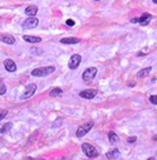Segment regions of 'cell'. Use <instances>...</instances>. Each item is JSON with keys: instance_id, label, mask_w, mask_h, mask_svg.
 <instances>
[{"instance_id": "obj_11", "label": "cell", "mask_w": 157, "mask_h": 160, "mask_svg": "<svg viewBox=\"0 0 157 160\" xmlns=\"http://www.w3.org/2000/svg\"><path fill=\"white\" fill-rule=\"evenodd\" d=\"M119 149L118 148H113V149H111L110 152H108L106 154H105V156L109 159V160H115V159H117L118 156H119Z\"/></svg>"}, {"instance_id": "obj_20", "label": "cell", "mask_w": 157, "mask_h": 160, "mask_svg": "<svg viewBox=\"0 0 157 160\" xmlns=\"http://www.w3.org/2000/svg\"><path fill=\"white\" fill-rule=\"evenodd\" d=\"M149 100H150V103H151V104L157 105V96H150Z\"/></svg>"}, {"instance_id": "obj_3", "label": "cell", "mask_w": 157, "mask_h": 160, "mask_svg": "<svg viewBox=\"0 0 157 160\" xmlns=\"http://www.w3.org/2000/svg\"><path fill=\"white\" fill-rule=\"evenodd\" d=\"M93 127V122L92 121H88V122H85V124H83L82 126H79L78 127V130H77V132H76V135L78 137V138H82V137H84L88 132H90V130Z\"/></svg>"}, {"instance_id": "obj_22", "label": "cell", "mask_w": 157, "mask_h": 160, "mask_svg": "<svg viewBox=\"0 0 157 160\" xmlns=\"http://www.w3.org/2000/svg\"><path fill=\"white\" fill-rule=\"evenodd\" d=\"M5 93H6V86L4 84H1V85H0V96H3Z\"/></svg>"}, {"instance_id": "obj_18", "label": "cell", "mask_w": 157, "mask_h": 160, "mask_svg": "<svg viewBox=\"0 0 157 160\" xmlns=\"http://www.w3.org/2000/svg\"><path fill=\"white\" fill-rule=\"evenodd\" d=\"M150 72H151V67L143 68V69H141V71L138 72V76H139V78H144V76H146V75H148Z\"/></svg>"}, {"instance_id": "obj_4", "label": "cell", "mask_w": 157, "mask_h": 160, "mask_svg": "<svg viewBox=\"0 0 157 160\" xmlns=\"http://www.w3.org/2000/svg\"><path fill=\"white\" fill-rule=\"evenodd\" d=\"M151 19H152V16H151V14H149V13H143L139 18H133V19H131V23H138V24H141L142 26H146V25L151 21Z\"/></svg>"}, {"instance_id": "obj_16", "label": "cell", "mask_w": 157, "mask_h": 160, "mask_svg": "<svg viewBox=\"0 0 157 160\" xmlns=\"http://www.w3.org/2000/svg\"><path fill=\"white\" fill-rule=\"evenodd\" d=\"M109 141H110V144H112V145H115V144H117L118 141H119V137L115 133V132H109Z\"/></svg>"}, {"instance_id": "obj_17", "label": "cell", "mask_w": 157, "mask_h": 160, "mask_svg": "<svg viewBox=\"0 0 157 160\" xmlns=\"http://www.w3.org/2000/svg\"><path fill=\"white\" fill-rule=\"evenodd\" d=\"M49 94H50V97H59L60 94H63V90L59 87H54L49 92Z\"/></svg>"}, {"instance_id": "obj_2", "label": "cell", "mask_w": 157, "mask_h": 160, "mask_svg": "<svg viewBox=\"0 0 157 160\" xmlns=\"http://www.w3.org/2000/svg\"><path fill=\"white\" fill-rule=\"evenodd\" d=\"M82 149L84 152V154L88 156V158H97L99 155V152L97 151V148L95 146H92L91 144H88V142H84L82 145Z\"/></svg>"}, {"instance_id": "obj_25", "label": "cell", "mask_w": 157, "mask_h": 160, "mask_svg": "<svg viewBox=\"0 0 157 160\" xmlns=\"http://www.w3.org/2000/svg\"><path fill=\"white\" fill-rule=\"evenodd\" d=\"M31 53H34V54H41V53H43V51H41V50H39V51H36V50H31Z\"/></svg>"}, {"instance_id": "obj_26", "label": "cell", "mask_w": 157, "mask_h": 160, "mask_svg": "<svg viewBox=\"0 0 157 160\" xmlns=\"http://www.w3.org/2000/svg\"><path fill=\"white\" fill-rule=\"evenodd\" d=\"M148 160H156V158H149Z\"/></svg>"}, {"instance_id": "obj_15", "label": "cell", "mask_w": 157, "mask_h": 160, "mask_svg": "<svg viewBox=\"0 0 157 160\" xmlns=\"http://www.w3.org/2000/svg\"><path fill=\"white\" fill-rule=\"evenodd\" d=\"M81 41V39H78V38H63L60 39V42L61 44H70V45H74V44H78Z\"/></svg>"}, {"instance_id": "obj_9", "label": "cell", "mask_w": 157, "mask_h": 160, "mask_svg": "<svg viewBox=\"0 0 157 160\" xmlns=\"http://www.w3.org/2000/svg\"><path fill=\"white\" fill-rule=\"evenodd\" d=\"M79 96L84 99H93L97 96V91L96 90H84L79 93Z\"/></svg>"}, {"instance_id": "obj_7", "label": "cell", "mask_w": 157, "mask_h": 160, "mask_svg": "<svg viewBox=\"0 0 157 160\" xmlns=\"http://www.w3.org/2000/svg\"><path fill=\"white\" fill-rule=\"evenodd\" d=\"M36 91H37V85L36 84H30V85L26 86V88H25V91H24V93H23V96L20 98L21 99H29L36 93Z\"/></svg>"}, {"instance_id": "obj_24", "label": "cell", "mask_w": 157, "mask_h": 160, "mask_svg": "<svg viewBox=\"0 0 157 160\" xmlns=\"http://www.w3.org/2000/svg\"><path fill=\"white\" fill-rule=\"evenodd\" d=\"M66 25H67V26H74V21L69 19V20H66Z\"/></svg>"}, {"instance_id": "obj_1", "label": "cell", "mask_w": 157, "mask_h": 160, "mask_svg": "<svg viewBox=\"0 0 157 160\" xmlns=\"http://www.w3.org/2000/svg\"><path fill=\"white\" fill-rule=\"evenodd\" d=\"M56 71V67L54 66H45V67H39V68H34L31 74L33 76H46L51 73H53Z\"/></svg>"}, {"instance_id": "obj_21", "label": "cell", "mask_w": 157, "mask_h": 160, "mask_svg": "<svg viewBox=\"0 0 157 160\" xmlns=\"http://www.w3.org/2000/svg\"><path fill=\"white\" fill-rule=\"evenodd\" d=\"M6 115H7V111L6 110H0V120H3Z\"/></svg>"}, {"instance_id": "obj_23", "label": "cell", "mask_w": 157, "mask_h": 160, "mask_svg": "<svg viewBox=\"0 0 157 160\" xmlns=\"http://www.w3.org/2000/svg\"><path fill=\"white\" fill-rule=\"evenodd\" d=\"M136 140H137L136 137H130V138H128V142H129V144H133Z\"/></svg>"}, {"instance_id": "obj_5", "label": "cell", "mask_w": 157, "mask_h": 160, "mask_svg": "<svg viewBox=\"0 0 157 160\" xmlns=\"http://www.w3.org/2000/svg\"><path fill=\"white\" fill-rule=\"evenodd\" d=\"M82 62V55L79 54H72V57L69 60V67L71 69H76Z\"/></svg>"}, {"instance_id": "obj_12", "label": "cell", "mask_w": 157, "mask_h": 160, "mask_svg": "<svg viewBox=\"0 0 157 160\" xmlns=\"http://www.w3.org/2000/svg\"><path fill=\"white\" fill-rule=\"evenodd\" d=\"M0 40H1L3 42L9 44V45H13L16 42V39L12 35H10V34H1V35H0Z\"/></svg>"}, {"instance_id": "obj_6", "label": "cell", "mask_w": 157, "mask_h": 160, "mask_svg": "<svg viewBox=\"0 0 157 160\" xmlns=\"http://www.w3.org/2000/svg\"><path fill=\"white\" fill-rule=\"evenodd\" d=\"M97 74V68L96 67H89L84 71L83 73V80L84 81H90V80H92Z\"/></svg>"}, {"instance_id": "obj_10", "label": "cell", "mask_w": 157, "mask_h": 160, "mask_svg": "<svg viewBox=\"0 0 157 160\" xmlns=\"http://www.w3.org/2000/svg\"><path fill=\"white\" fill-rule=\"evenodd\" d=\"M4 66H5L6 71H9V72H14V71L17 69L16 62H14L13 60H11V59H6V60L4 61Z\"/></svg>"}, {"instance_id": "obj_8", "label": "cell", "mask_w": 157, "mask_h": 160, "mask_svg": "<svg viewBox=\"0 0 157 160\" xmlns=\"http://www.w3.org/2000/svg\"><path fill=\"white\" fill-rule=\"evenodd\" d=\"M38 24H39V20H38L36 17H32V18L26 19V20L23 23V27H24L25 30H31V28L37 27Z\"/></svg>"}, {"instance_id": "obj_14", "label": "cell", "mask_w": 157, "mask_h": 160, "mask_svg": "<svg viewBox=\"0 0 157 160\" xmlns=\"http://www.w3.org/2000/svg\"><path fill=\"white\" fill-rule=\"evenodd\" d=\"M23 39H24L25 41L32 42V44H38V42L41 41V38H39V37H33V35H24Z\"/></svg>"}, {"instance_id": "obj_19", "label": "cell", "mask_w": 157, "mask_h": 160, "mask_svg": "<svg viewBox=\"0 0 157 160\" xmlns=\"http://www.w3.org/2000/svg\"><path fill=\"white\" fill-rule=\"evenodd\" d=\"M12 126H13V125H12V122H7V124H5V125H4L1 128H0V132H1L3 134H5V133H7V132H9V131L12 128Z\"/></svg>"}, {"instance_id": "obj_13", "label": "cell", "mask_w": 157, "mask_h": 160, "mask_svg": "<svg viewBox=\"0 0 157 160\" xmlns=\"http://www.w3.org/2000/svg\"><path fill=\"white\" fill-rule=\"evenodd\" d=\"M37 12H38V7L34 6V5H30V6H27L26 10H25V13H26L27 16H30V18L34 17V16L37 14Z\"/></svg>"}]
</instances>
